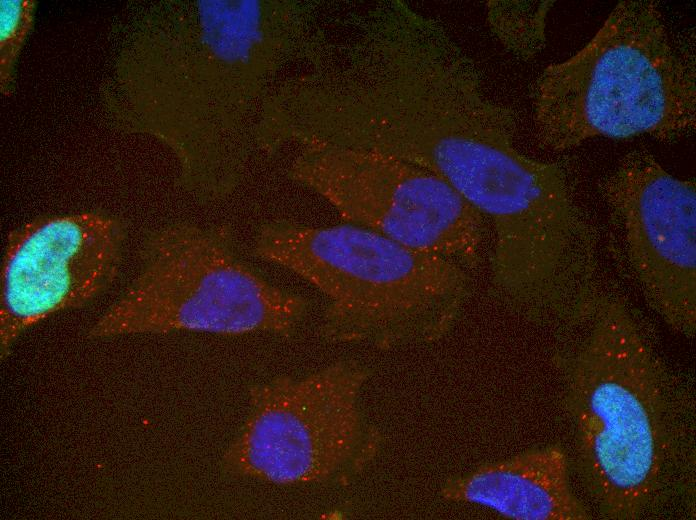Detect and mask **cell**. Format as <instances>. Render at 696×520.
Listing matches in <instances>:
<instances>
[{
	"label": "cell",
	"mask_w": 696,
	"mask_h": 520,
	"mask_svg": "<svg viewBox=\"0 0 696 520\" xmlns=\"http://www.w3.org/2000/svg\"><path fill=\"white\" fill-rule=\"evenodd\" d=\"M368 371L339 360L303 377L248 389V413L222 456L236 478L282 485L343 483L376 458L380 432L361 411Z\"/></svg>",
	"instance_id": "obj_6"
},
{
	"label": "cell",
	"mask_w": 696,
	"mask_h": 520,
	"mask_svg": "<svg viewBox=\"0 0 696 520\" xmlns=\"http://www.w3.org/2000/svg\"><path fill=\"white\" fill-rule=\"evenodd\" d=\"M422 39H438L436 37H428L425 35L424 31L421 29L419 23L410 21L404 22L401 27L394 32L392 36L383 43L377 49V59L379 68L383 60L389 55V53L394 50L397 46L402 45L407 42L422 40ZM441 40V39H438ZM378 70V69H377ZM376 70V71H377ZM376 73V72H375ZM372 75V79L375 75ZM372 82V81H371ZM371 84V83H370ZM353 86L347 95L345 104L341 112V118L339 123V138L340 141L348 146L360 147L356 142V127L358 122L359 113L361 106L366 95V92L370 86ZM363 148V147H362Z\"/></svg>",
	"instance_id": "obj_13"
},
{
	"label": "cell",
	"mask_w": 696,
	"mask_h": 520,
	"mask_svg": "<svg viewBox=\"0 0 696 520\" xmlns=\"http://www.w3.org/2000/svg\"><path fill=\"white\" fill-rule=\"evenodd\" d=\"M536 139L553 152L648 135L674 143L696 129L694 35L675 32L652 0L616 4L574 55L532 90Z\"/></svg>",
	"instance_id": "obj_2"
},
{
	"label": "cell",
	"mask_w": 696,
	"mask_h": 520,
	"mask_svg": "<svg viewBox=\"0 0 696 520\" xmlns=\"http://www.w3.org/2000/svg\"><path fill=\"white\" fill-rule=\"evenodd\" d=\"M292 176L351 224L473 268L486 223L431 171L392 154L310 136Z\"/></svg>",
	"instance_id": "obj_7"
},
{
	"label": "cell",
	"mask_w": 696,
	"mask_h": 520,
	"mask_svg": "<svg viewBox=\"0 0 696 520\" xmlns=\"http://www.w3.org/2000/svg\"><path fill=\"white\" fill-rule=\"evenodd\" d=\"M307 311L305 298L249 269L223 235L178 224L149 238L139 274L87 336L190 331L289 337Z\"/></svg>",
	"instance_id": "obj_5"
},
{
	"label": "cell",
	"mask_w": 696,
	"mask_h": 520,
	"mask_svg": "<svg viewBox=\"0 0 696 520\" xmlns=\"http://www.w3.org/2000/svg\"><path fill=\"white\" fill-rule=\"evenodd\" d=\"M511 109L493 100L464 59L422 63L385 95L372 145L443 179L493 237L495 285L518 299L548 292L581 219L564 172L524 154Z\"/></svg>",
	"instance_id": "obj_1"
},
{
	"label": "cell",
	"mask_w": 696,
	"mask_h": 520,
	"mask_svg": "<svg viewBox=\"0 0 696 520\" xmlns=\"http://www.w3.org/2000/svg\"><path fill=\"white\" fill-rule=\"evenodd\" d=\"M628 261L652 308L675 332L696 329V185L653 154H625L600 184Z\"/></svg>",
	"instance_id": "obj_8"
},
{
	"label": "cell",
	"mask_w": 696,
	"mask_h": 520,
	"mask_svg": "<svg viewBox=\"0 0 696 520\" xmlns=\"http://www.w3.org/2000/svg\"><path fill=\"white\" fill-rule=\"evenodd\" d=\"M254 254L298 275L326 299L318 333L379 349L441 339L468 291L465 267L355 224L263 226Z\"/></svg>",
	"instance_id": "obj_3"
},
{
	"label": "cell",
	"mask_w": 696,
	"mask_h": 520,
	"mask_svg": "<svg viewBox=\"0 0 696 520\" xmlns=\"http://www.w3.org/2000/svg\"><path fill=\"white\" fill-rule=\"evenodd\" d=\"M441 496L479 505L515 520H586L589 514L569 484L564 450L549 446L482 465L450 479Z\"/></svg>",
	"instance_id": "obj_10"
},
{
	"label": "cell",
	"mask_w": 696,
	"mask_h": 520,
	"mask_svg": "<svg viewBox=\"0 0 696 520\" xmlns=\"http://www.w3.org/2000/svg\"><path fill=\"white\" fill-rule=\"evenodd\" d=\"M123 239L119 221L94 212L43 217L11 231L1 266V358L25 330L107 290Z\"/></svg>",
	"instance_id": "obj_9"
},
{
	"label": "cell",
	"mask_w": 696,
	"mask_h": 520,
	"mask_svg": "<svg viewBox=\"0 0 696 520\" xmlns=\"http://www.w3.org/2000/svg\"><path fill=\"white\" fill-rule=\"evenodd\" d=\"M35 1H0V86L4 95L11 91L13 69L32 28Z\"/></svg>",
	"instance_id": "obj_12"
},
{
	"label": "cell",
	"mask_w": 696,
	"mask_h": 520,
	"mask_svg": "<svg viewBox=\"0 0 696 520\" xmlns=\"http://www.w3.org/2000/svg\"><path fill=\"white\" fill-rule=\"evenodd\" d=\"M554 1H490L489 25L512 53L524 59L535 57L546 42V19Z\"/></svg>",
	"instance_id": "obj_11"
},
{
	"label": "cell",
	"mask_w": 696,
	"mask_h": 520,
	"mask_svg": "<svg viewBox=\"0 0 696 520\" xmlns=\"http://www.w3.org/2000/svg\"><path fill=\"white\" fill-rule=\"evenodd\" d=\"M660 364L628 308L602 304L572 361L570 399L587 483L612 519H635L664 462Z\"/></svg>",
	"instance_id": "obj_4"
}]
</instances>
